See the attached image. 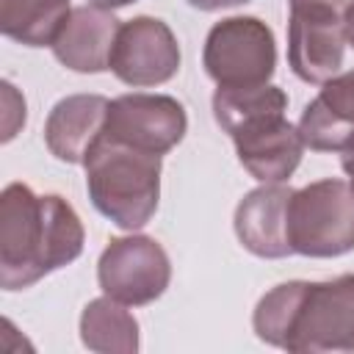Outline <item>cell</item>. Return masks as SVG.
I'll list each match as a JSON object with an SVG mask.
<instances>
[{
	"instance_id": "obj_1",
	"label": "cell",
	"mask_w": 354,
	"mask_h": 354,
	"mask_svg": "<svg viewBox=\"0 0 354 354\" xmlns=\"http://www.w3.org/2000/svg\"><path fill=\"white\" fill-rule=\"evenodd\" d=\"M86 230L58 194L8 183L0 194V285L22 290L83 254Z\"/></svg>"
},
{
	"instance_id": "obj_2",
	"label": "cell",
	"mask_w": 354,
	"mask_h": 354,
	"mask_svg": "<svg viewBox=\"0 0 354 354\" xmlns=\"http://www.w3.org/2000/svg\"><path fill=\"white\" fill-rule=\"evenodd\" d=\"M252 329L263 343L293 354H354V274L274 285L260 296Z\"/></svg>"
},
{
	"instance_id": "obj_3",
	"label": "cell",
	"mask_w": 354,
	"mask_h": 354,
	"mask_svg": "<svg viewBox=\"0 0 354 354\" xmlns=\"http://www.w3.org/2000/svg\"><path fill=\"white\" fill-rule=\"evenodd\" d=\"M83 166L88 199L111 224L136 232L152 221L160 202V155L102 133Z\"/></svg>"
},
{
	"instance_id": "obj_4",
	"label": "cell",
	"mask_w": 354,
	"mask_h": 354,
	"mask_svg": "<svg viewBox=\"0 0 354 354\" xmlns=\"http://www.w3.org/2000/svg\"><path fill=\"white\" fill-rule=\"evenodd\" d=\"M288 241L293 254L340 257L354 249V185L326 177L293 188L288 205Z\"/></svg>"
},
{
	"instance_id": "obj_5",
	"label": "cell",
	"mask_w": 354,
	"mask_h": 354,
	"mask_svg": "<svg viewBox=\"0 0 354 354\" xmlns=\"http://www.w3.org/2000/svg\"><path fill=\"white\" fill-rule=\"evenodd\" d=\"M202 66L221 88L268 83L277 69V41L257 17H227L207 30Z\"/></svg>"
},
{
	"instance_id": "obj_6",
	"label": "cell",
	"mask_w": 354,
	"mask_h": 354,
	"mask_svg": "<svg viewBox=\"0 0 354 354\" xmlns=\"http://www.w3.org/2000/svg\"><path fill=\"white\" fill-rule=\"evenodd\" d=\"M100 290L127 307H144L160 299L171 282V260L149 235L111 238L97 260Z\"/></svg>"
},
{
	"instance_id": "obj_7",
	"label": "cell",
	"mask_w": 354,
	"mask_h": 354,
	"mask_svg": "<svg viewBox=\"0 0 354 354\" xmlns=\"http://www.w3.org/2000/svg\"><path fill=\"white\" fill-rule=\"evenodd\" d=\"M188 130V116L180 100L169 94H119L111 100L105 136L116 138L122 144H130L136 149L166 155L171 152Z\"/></svg>"
},
{
	"instance_id": "obj_8",
	"label": "cell",
	"mask_w": 354,
	"mask_h": 354,
	"mask_svg": "<svg viewBox=\"0 0 354 354\" xmlns=\"http://www.w3.org/2000/svg\"><path fill=\"white\" fill-rule=\"evenodd\" d=\"M180 44L174 30L158 17H133L122 22L113 53L111 72L133 88L163 86L180 72Z\"/></svg>"
},
{
	"instance_id": "obj_9",
	"label": "cell",
	"mask_w": 354,
	"mask_h": 354,
	"mask_svg": "<svg viewBox=\"0 0 354 354\" xmlns=\"http://www.w3.org/2000/svg\"><path fill=\"white\" fill-rule=\"evenodd\" d=\"M343 11L326 6H290L288 19V64L304 83H326L343 66L346 55Z\"/></svg>"
},
{
	"instance_id": "obj_10",
	"label": "cell",
	"mask_w": 354,
	"mask_h": 354,
	"mask_svg": "<svg viewBox=\"0 0 354 354\" xmlns=\"http://www.w3.org/2000/svg\"><path fill=\"white\" fill-rule=\"evenodd\" d=\"M241 166L257 183H285L301 163L304 141L285 113H271L238 127L232 136Z\"/></svg>"
},
{
	"instance_id": "obj_11",
	"label": "cell",
	"mask_w": 354,
	"mask_h": 354,
	"mask_svg": "<svg viewBox=\"0 0 354 354\" xmlns=\"http://www.w3.org/2000/svg\"><path fill=\"white\" fill-rule=\"evenodd\" d=\"M293 188L285 183H263L249 191L232 216L235 235L246 252L263 260H279L293 254L288 241V205Z\"/></svg>"
},
{
	"instance_id": "obj_12",
	"label": "cell",
	"mask_w": 354,
	"mask_h": 354,
	"mask_svg": "<svg viewBox=\"0 0 354 354\" xmlns=\"http://www.w3.org/2000/svg\"><path fill=\"white\" fill-rule=\"evenodd\" d=\"M119 28L122 22L113 17L111 8H102L94 3L77 6L61 25L53 41V55L58 64L80 75L105 72L111 69V53H113Z\"/></svg>"
},
{
	"instance_id": "obj_13",
	"label": "cell",
	"mask_w": 354,
	"mask_h": 354,
	"mask_svg": "<svg viewBox=\"0 0 354 354\" xmlns=\"http://www.w3.org/2000/svg\"><path fill=\"white\" fill-rule=\"evenodd\" d=\"M296 127L304 147L346 152L354 144V69L321 83V91L304 105Z\"/></svg>"
},
{
	"instance_id": "obj_14",
	"label": "cell",
	"mask_w": 354,
	"mask_h": 354,
	"mask_svg": "<svg viewBox=\"0 0 354 354\" xmlns=\"http://www.w3.org/2000/svg\"><path fill=\"white\" fill-rule=\"evenodd\" d=\"M111 100L102 94H69L53 105L44 122V144L64 163H83L105 133Z\"/></svg>"
},
{
	"instance_id": "obj_15",
	"label": "cell",
	"mask_w": 354,
	"mask_h": 354,
	"mask_svg": "<svg viewBox=\"0 0 354 354\" xmlns=\"http://www.w3.org/2000/svg\"><path fill=\"white\" fill-rule=\"evenodd\" d=\"M80 343L100 354H136L141 346L138 321L127 304L111 296L91 299L80 313Z\"/></svg>"
},
{
	"instance_id": "obj_16",
	"label": "cell",
	"mask_w": 354,
	"mask_h": 354,
	"mask_svg": "<svg viewBox=\"0 0 354 354\" xmlns=\"http://www.w3.org/2000/svg\"><path fill=\"white\" fill-rule=\"evenodd\" d=\"M69 14V0H0V30L25 47H53Z\"/></svg>"
},
{
	"instance_id": "obj_17",
	"label": "cell",
	"mask_w": 354,
	"mask_h": 354,
	"mask_svg": "<svg viewBox=\"0 0 354 354\" xmlns=\"http://www.w3.org/2000/svg\"><path fill=\"white\" fill-rule=\"evenodd\" d=\"M288 108V94L274 86V83H260V86H238V88H216L213 94V119L216 124L232 136L238 127L271 116V113H285Z\"/></svg>"
},
{
	"instance_id": "obj_18",
	"label": "cell",
	"mask_w": 354,
	"mask_h": 354,
	"mask_svg": "<svg viewBox=\"0 0 354 354\" xmlns=\"http://www.w3.org/2000/svg\"><path fill=\"white\" fill-rule=\"evenodd\" d=\"M25 97L17 91L11 80H3V144H8L19 133V127H25Z\"/></svg>"
},
{
	"instance_id": "obj_19",
	"label": "cell",
	"mask_w": 354,
	"mask_h": 354,
	"mask_svg": "<svg viewBox=\"0 0 354 354\" xmlns=\"http://www.w3.org/2000/svg\"><path fill=\"white\" fill-rule=\"evenodd\" d=\"M191 8H199V11H221V8H235V6H243L249 0H185Z\"/></svg>"
},
{
	"instance_id": "obj_20",
	"label": "cell",
	"mask_w": 354,
	"mask_h": 354,
	"mask_svg": "<svg viewBox=\"0 0 354 354\" xmlns=\"http://www.w3.org/2000/svg\"><path fill=\"white\" fill-rule=\"evenodd\" d=\"M290 6H326V8H337V11H346V6L351 0H288Z\"/></svg>"
},
{
	"instance_id": "obj_21",
	"label": "cell",
	"mask_w": 354,
	"mask_h": 354,
	"mask_svg": "<svg viewBox=\"0 0 354 354\" xmlns=\"http://www.w3.org/2000/svg\"><path fill=\"white\" fill-rule=\"evenodd\" d=\"M340 166H343V171H346V177H348V183L354 185V144H351L346 152H340Z\"/></svg>"
},
{
	"instance_id": "obj_22",
	"label": "cell",
	"mask_w": 354,
	"mask_h": 354,
	"mask_svg": "<svg viewBox=\"0 0 354 354\" xmlns=\"http://www.w3.org/2000/svg\"><path fill=\"white\" fill-rule=\"evenodd\" d=\"M343 22H346V39H348V44L354 47V0L346 6V11H343Z\"/></svg>"
},
{
	"instance_id": "obj_23",
	"label": "cell",
	"mask_w": 354,
	"mask_h": 354,
	"mask_svg": "<svg viewBox=\"0 0 354 354\" xmlns=\"http://www.w3.org/2000/svg\"><path fill=\"white\" fill-rule=\"evenodd\" d=\"M88 3H94V6H102V8H122V6H130V3H136V0H88Z\"/></svg>"
}]
</instances>
